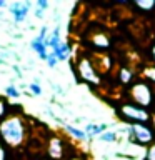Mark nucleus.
Instances as JSON below:
<instances>
[{
	"label": "nucleus",
	"instance_id": "nucleus-19",
	"mask_svg": "<svg viewBox=\"0 0 155 160\" xmlns=\"http://www.w3.org/2000/svg\"><path fill=\"white\" fill-rule=\"evenodd\" d=\"M137 7L143 8V10H150L155 7V2H137Z\"/></svg>",
	"mask_w": 155,
	"mask_h": 160
},
{
	"label": "nucleus",
	"instance_id": "nucleus-15",
	"mask_svg": "<svg viewBox=\"0 0 155 160\" xmlns=\"http://www.w3.org/2000/svg\"><path fill=\"white\" fill-rule=\"evenodd\" d=\"M98 138L102 140V142L112 143V142H115V140H117V132H112V130H105L102 135H98Z\"/></svg>",
	"mask_w": 155,
	"mask_h": 160
},
{
	"label": "nucleus",
	"instance_id": "nucleus-20",
	"mask_svg": "<svg viewBox=\"0 0 155 160\" xmlns=\"http://www.w3.org/2000/svg\"><path fill=\"white\" fill-rule=\"evenodd\" d=\"M47 63H48V67H55V65L58 63V60H57V57H55V55L50 52L48 53V57H47Z\"/></svg>",
	"mask_w": 155,
	"mask_h": 160
},
{
	"label": "nucleus",
	"instance_id": "nucleus-21",
	"mask_svg": "<svg viewBox=\"0 0 155 160\" xmlns=\"http://www.w3.org/2000/svg\"><path fill=\"white\" fill-rule=\"evenodd\" d=\"M37 7H38L40 10H45V8L48 7V2H47V0H38V2H37Z\"/></svg>",
	"mask_w": 155,
	"mask_h": 160
},
{
	"label": "nucleus",
	"instance_id": "nucleus-3",
	"mask_svg": "<svg viewBox=\"0 0 155 160\" xmlns=\"http://www.w3.org/2000/svg\"><path fill=\"white\" fill-rule=\"evenodd\" d=\"M132 97L137 102L140 107H148L152 103V92H150V87L145 82H138L132 87Z\"/></svg>",
	"mask_w": 155,
	"mask_h": 160
},
{
	"label": "nucleus",
	"instance_id": "nucleus-1",
	"mask_svg": "<svg viewBox=\"0 0 155 160\" xmlns=\"http://www.w3.org/2000/svg\"><path fill=\"white\" fill-rule=\"evenodd\" d=\"M0 135H2L3 142L10 147H18L25 140V123L18 115L2 120L0 123Z\"/></svg>",
	"mask_w": 155,
	"mask_h": 160
},
{
	"label": "nucleus",
	"instance_id": "nucleus-16",
	"mask_svg": "<svg viewBox=\"0 0 155 160\" xmlns=\"http://www.w3.org/2000/svg\"><path fill=\"white\" fill-rule=\"evenodd\" d=\"M5 93L8 95V97H13V98H18L20 97V92L17 87H13V85H8L7 88H5Z\"/></svg>",
	"mask_w": 155,
	"mask_h": 160
},
{
	"label": "nucleus",
	"instance_id": "nucleus-27",
	"mask_svg": "<svg viewBox=\"0 0 155 160\" xmlns=\"http://www.w3.org/2000/svg\"><path fill=\"white\" fill-rule=\"evenodd\" d=\"M2 7H7V2H5V0H0V8Z\"/></svg>",
	"mask_w": 155,
	"mask_h": 160
},
{
	"label": "nucleus",
	"instance_id": "nucleus-29",
	"mask_svg": "<svg viewBox=\"0 0 155 160\" xmlns=\"http://www.w3.org/2000/svg\"><path fill=\"white\" fill-rule=\"evenodd\" d=\"M72 160H82V158H72Z\"/></svg>",
	"mask_w": 155,
	"mask_h": 160
},
{
	"label": "nucleus",
	"instance_id": "nucleus-11",
	"mask_svg": "<svg viewBox=\"0 0 155 160\" xmlns=\"http://www.w3.org/2000/svg\"><path fill=\"white\" fill-rule=\"evenodd\" d=\"M30 47H32L35 52L38 53L40 58L47 60V57H48V50H47V45H45V43L38 42V40H32V42H30Z\"/></svg>",
	"mask_w": 155,
	"mask_h": 160
},
{
	"label": "nucleus",
	"instance_id": "nucleus-28",
	"mask_svg": "<svg viewBox=\"0 0 155 160\" xmlns=\"http://www.w3.org/2000/svg\"><path fill=\"white\" fill-rule=\"evenodd\" d=\"M152 53H153V58H155V47L152 48Z\"/></svg>",
	"mask_w": 155,
	"mask_h": 160
},
{
	"label": "nucleus",
	"instance_id": "nucleus-2",
	"mask_svg": "<svg viewBox=\"0 0 155 160\" xmlns=\"http://www.w3.org/2000/svg\"><path fill=\"white\" fill-rule=\"evenodd\" d=\"M77 68H78V73H80V77H82V80H85V82H88V83H93V85L100 83V78H98L97 72H95V67H93L92 60L80 58Z\"/></svg>",
	"mask_w": 155,
	"mask_h": 160
},
{
	"label": "nucleus",
	"instance_id": "nucleus-12",
	"mask_svg": "<svg viewBox=\"0 0 155 160\" xmlns=\"http://www.w3.org/2000/svg\"><path fill=\"white\" fill-rule=\"evenodd\" d=\"M92 43L95 45V47H98V48H107L110 45L108 37H107V35H103V33H95L92 37Z\"/></svg>",
	"mask_w": 155,
	"mask_h": 160
},
{
	"label": "nucleus",
	"instance_id": "nucleus-7",
	"mask_svg": "<svg viewBox=\"0 0 155 160\" xmlns=\"http://www.w3.org/2000/svg\"><path fill=\"white\" fill-rule=\"evenodd\" d=\"M48 155L55 160H60L63 155V143L58 137H52L48 140Z\"/></svg>",
	"mask_w": 155,
	"mask_h": 160
},
{
	"label": "nucleus",
	"instance_id": "nucleus-13",
	"mask_svg": "<svg viewBox=\"0 0 155 160\" xmlns=\"http://www.w3.org/2000/svg\"><path fill=\"white\" fill-rule=\"evenodd\" d=\"M65 130L72 135L73 138H77V140H87V133H85V130H80V128H75L72 127V125H65Z\"/></svg>",
	"mask_w": 155,
	"mask_h": 160
},
{
	"label": "nucleus",
	"instance_id": "nucleus-22",
	"mask_svg": "<svg viewBox=\"0 0 155 160\" xmlns=\"http://www.w3.org/2000/svg\"><path fill=\"white\" fill-rule=\"evenodd\" d=\"M148 160H155V145L148 148Z\"/></svg>",
	"mask_w": 155,
	"mask_h": 160
},
{
	"label": "nucleus",
	"instance_id": "nucleus-24",
	"mask_svg": "<svg viewBox=\"0 0 155 160\" xmlns=\"http://www.w3.org/2000/svg\"><path fill=\"white\" fill-rule=\"evenodd\" d=\"M3 113H5V103L2 102V100H0V117H2Z\"/></svg>",
	"mask_w": 155,
	"mask_h": 160
},
{
	"label": "nucleus",
	"instance_id": "nucleus-4",
	"mask_svg": "<svg viewBox=\"0 0 155 160\" xmlns=\"http://www.w3.org/2000/svg\"><path fill=\"white\" fill-rule=\"evenodd\" d=\"M128 132H130V135H133L138 143H142V145L150 143L153 140L152 130H150L147 125H143V123H132L128 127Z\"/></svg>",
	"mask_w": 155,
	"mask_h": 160
},
{
	"label": "nucleus",
	"instance_id": "nucleus-26",
	"mask_svg": "<svg viewBox=\"0 0 155 160\" xmlns=\"http://www.w3.org/2000/svg\"><path fill=\"white\" fill-rule=\"evenodd\" d=\"M13 72H17V75H18V77H20V75H22V73H20V70H18V67H17V65H15V67H13Z\"/></svg>",
	"mask_w": 155,
	"mask_h": 160
},
{
	"label": "nucleus",
	"instance_id": "nucleus-8",
	"mask_svg": "<svg viewBox=\"0 0 155 160\" xmlns=\"http://www.w3.org/2000/svg\"><path fill=\"white\" fill-rule=\"evenodd\" d=\"M52 53L57 57V60H68V57H70V45L67 42H60L57 47L52 50Z\"/></svg>",
	"mask_w": 155,
	"mask_h": 160
},
{
	"label": "nucleus",
	"instance_id": "nucleus-18",
	"mask_svg": "<svg viewBox=\"0 0 155 160\" xmlns=\"http://www.w3.org/2000/svg\"><path fill=\"white\" fill-rule=\"evenodd\" d=\"M143 75H145L147 80H155V67H147L145 72H143Z\"/></svg>",
	"mask_w": 155,
	"mask_h": 160
},
{
	"label": "nucleus",
	"instance_id": "nucleus-25",
	"mask_svg": "<svg viewBox=\"0 0 155 160\" xmlns=\"http://www.w3.org/2000/svg\"><path fill=\"white\" fill-rule=\"evenodd\" d=\"M0 160H5V152L0 148Z\"/></svg>",
	"mask_w": 155,
	"mask_h": 160
},
{
	"label": "nucleus",
	"instance_id": "nucleus-17",
	"mask_svg": "<svg viewBox=\"0 0 155 160\" xmlns=\"http://www.w3.org/2000/svg\"><path fill=\"white\" fill-rule=\"evenodd\" d=\"M28 90H30V92H32L33 95H42V87H40L37 82L28 83Z\"/></svg>",
	"mask_w": 155,
	"mask_h": 160
},
{
	"label": "nucleus",
	"instance_id": "nucleus-9",
	"mask_svg": "<svg viewBox=\"0 0 155 160\" xmlns=\"http://www.w3.org/2000/svg\"><path fill=\"white\" fill-rule=\"evenodd\" d=\"M105 128H107V125L105 123H88L87 127H85V133H87V137H98V135H102L105 132Z\"/></svg>",
	"mask_w": 155,
	"mask_h": 160
},
{
	"label": "nucleus",
	"instance_id": "nucleus-6",
	"mask_svg": "<svg viewBox=\"0 0 155 160\" xmlns=\"http://www.w3.org/2000/svg\"><path fill=\"white\" fill-rule=\"evenodd\" d=\"M28 10H30V3L28 2H15L10 5V12H12V17L17 23L23 22L28 15Z\"/></svg>",
	"mask_w": 155,
	"mask_h": 160
},
{
	"label": "nucleus",
	"instance_id": "nucleus-23",
	"mask_svg": "<svg viewBox=\"0 0 155 160\" xmlns=\"http://www.w3.org/2000/svg\"><path fill=\"white\" fill-rule=\"evenodd\" d=\"M35 17H37V18H42V17H43V10L37 8V10H35Z\"/></svg>",
	"mask_w": 155,
	"mask_h": 160
},
{
	"label": "nucleus",
	"instance_id": "nucleus-5",
	"mask_svg": "<svg viewBox=\"0 0 155 160\" xmlns=\"http://www.w3.org/2000/svg\"><path fill=\"white\" fill-rule=\"evenodd\" d=\"M122 115L127 117L128 120H137V123H143L150 118L148 112L138 105H123L122 107Z\"/></svg>",
	"mask_w": 155,
	"mask_h": 160
},
{
	"label": "nucleus",
	"instance_id": "nucleus-14",
	"mask_svg": "<svg viewBox=\"0 0 155 160\" xmlns=\"http://www.w3.org/2000/svg\"><path fill=\"white\" fill-rule=\"evenodd\" d=\"M118 78H120V82H122V83H130V82H132V78H133V72L130 68H127V67H122V68H120V72H118Z\"/></svg>",
	"mask_w": 155,
	"mask_h": 160
},
{
	"label": "nucleus",
	"instance_id": "nucleus-10",
	"mask_svg": "<svg viewBox=\"0 0 155 160\" xmlns=\"http://www.w3.org/2000/svg\"><path fill=\"white\" fill-rule=\"evenodd\" d=\"M60 42H62V38H60V28L55 27V30L47 37V40H45V45H47V48H52L53 50Z\"/></svg>",
	"mask_w": 155,
	"mask_h": 160
}]
</instances>
